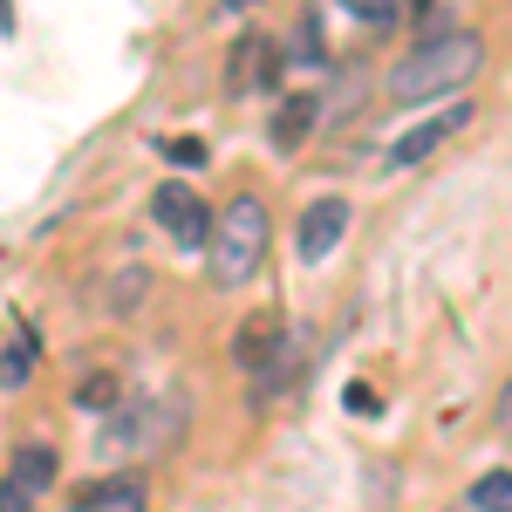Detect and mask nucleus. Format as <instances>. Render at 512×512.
<instances>
[{
	"mask_svg": "<svg viewBox=\"0 0 512 512\" xmlns=\"http://www.w3.org/2000/svg\"><path fill=\"white\" fill-rule=\"evenodd\" d=\"M465 117H472V103H451L444 117H424L417 130H403V137L390 144V164H424V158L437 151V144H444V137H451V130L465 123Z\"/></svg>",
	"mask_w": 512,
	"mask_h": 512,
	"instance_id": "obj_7",
	"label": "nucleus"
},
{
	"mask_svg": "<svg viewBox=\"0 0 512 512\" xmlns=\"http://www.w3.org/2000/svg\"><path fill=\"white\" fill-rule=\"evenodd\" d=\"M267 260V205L260 198H233L226 219H219V239H212V280L219 287H246Z\"/></svg>",
	"mask_w": 512,
	"mask_h": 512,
	"instance_id": "obj_2",
	"label": "nucleus"
},
{
	"mask_svg": "<svg viewBox=\"0 0 512 512\" xmlns=\"http://www.w3.org/2000/svg\"><path fill=\"white\" fill-rule=\"evenodd\" d=\"M164 158L178 164V171H198V164H205V144H198V137H171V144H164Z\"/></svg>",
	"mask_w": 512,
	"mask_h": 512,
	"instance_id": "obj_16",
	"label": "nucleus"
},
{
	"mask_svg": "<svg viewBox=\"0 0 512 512\" xmlns=\"http://www.w3.org/2000/svg\"><path fill=\"white\" fill-rule=\"evenodd\" d=\"M76 512H144V478H96V485H76Z\"/></svg>",
	"mask_w": 512,
	"mask_h": 512,
	"instance_id": "obj_8",
	"label": "nucleus"
},
{
	"mask_svg": "<svg viewBox=\"0 0 512 512\" xmlns=\"http://www.w3.org/2000/svg\"><path fill=\"white\" fill-rule=\"evenodd\" d=\"M28 362H35V342H28V335H21L14 349H0V390H21V383L35 376Z\"/></svg>",
	"mask_w": 512,
	"mask_h": 512,
	"instance_id": "obj_13",
	"label": "nucleus"
},
{
	"mask_svg": "<svg viewBox=\"0 0 512 512\" xmlns=\"http://www.w3.org/2000/svg\"><path fill=\"white\" fill-rule=\"evenodd\" d=\"M151 212H158V226L185 253H198L205 239H212V212H205V198L192 192V185H158V198H151Z\"/></svg>",
	"mask_w": 512,
	"mask_h": 512,
	"instance_id": "obj_3",
	"label": "nucleus"
},
{
	"mask_svg": "<svg viewBox=\"0 0 512 512\" xmlns=\"http://www.w3.org/2000/svg\"><path fill=\"white\" fill-rule=\"evenodd\" d=\"M0 512H35V499H28V492H14V485H0Z\"/></svg>",
	"mask_w": 512,
	"mask_h": 512,
	"instance_id": "obj_17",
	"label": "nucleus"
},
{
	"mask_svg": "<svg viewBox=\"0 0 512 512\" xmlns=\"http://www.w3.org/2000/svg\"><path fill=\"white\" fill-rule=\"evenodd\" d=\"M342 233H349V205H342V198H315V205L301 212L294 246H301V260H328V253L342 246Z\"/></svg>",
	"mask_w": 512,
	"mask_h": 512,
	"instance_id": "obj_5",
	"label": "nucleus"
},
{
	"mask_svg": "<svg viewBox=\"0 0 512 512\" xmlns=\"http://www.w3.org/2000/svg\"><path fill=\"white\" fill-rule=\"evenodd\" d=\"M485 62V41L472 28H451V35H431L403 69H390V103H431V96H458L465 82L478 76Z\"/></svg>",
	"mask_w": 512,
	"mask_h": 512,
	"instance_id": "obj_1",
	"label": "nucleus"
},
{
	"mask_svg": "<svg viewBox=\"0 0 512 512\" xmlns=\"http://www.w3.org/2000/svg\"><path fill=\"white\" fill-rule=\"evenodd\" d=\"M355 21H369V28H390L396 14H403V0H342Z\"/></svg>",
	"mask_w": 512,
	"mask_h": 512,
	"instance_id": "obj_15",
	"label": "nucleus"
},
{
	"mask_svg": "<svg viewBox=\"0 0 512 512\" xmlns=\"http://www.w3.org/2000/svg\"><path fill=\"white\" fill-rule=\"evenodd\" d=\"M14 492H28V499H41L48 485H55V451L48 444H21V458H14V478H7Z\"/></svg>",
	"mask_w": 512,
	"mask_h": 512,
	"instance_id": "obj_10",
	"label": "nucleus"
},
{
	"mask_svg": "<svg viewBox=\"0 0 512 512\" xmlns=\"http://www.w3.org/2000/svg\"><path fill=\"white\" fill-rule=\"evenodd\" d=\"M472 506L478 512H512V472H485L472 485Z\"/></svg>",
	"mask_w": 512,
	"mask_h": 512,
	"instance_id": "obj_12",
	"label": "nucleus"
},
{
	"mask_svg": "<svg viewBox=\"0 0 512 512\" xmlns=\"http://www.w3.org/2000/svg\"><path fill=\"white\" fill-rule=\"evenodd\" d=\"M499 424H512V390H506V396H499Z\"/></svg>",
	"mask_w": 512,
	"mask_h": 512,
	"instance_id": "obj_18",
	"label": "nucleus"
},
{
	"mask_svg": "<svg viewBox=\"0 0 512 512\" xmlns=\"http://www.w3.org/2000/svg\"><path fill=\"white\" fill-rule=\"evenodd\" d=\"M280 349H287V321H280L274 308H260V315L239 321V335H233V369H246V376H267V369H280Z\"/></svg>",
	"mask_w": 512,
	"mask_h": 512,
	"instance_id": "obj_4",
	"label": "nucleus"
},
{
	"mask_svg": "<svg viewBox=\"0 0 512 512\" xmlns=\"http://www.w3.org/2000/svg\"><path fill=\"white\" fill-rule=\"evenodd\" d=\"M315 117H321V96L294 89V96L280 103V117H274V151H301V144H308V130H315Z\"/></svg>",
	"mask_w": 512,
	"mask_h": 512,
	"instance_id": "obj_9",
	"label": "nucleus"
},
{
	"mask_svg": "<svg viewBox=\"0 0 512 512\" xmlns=\"http://www.w3.org/2000/svg\"><path fill=\"white\" fill-rule=\"evenodd\" d=\"M294 62H308V69H315V62H328V48H321V14H315V7L301 14V35H294Z\"/></svg>",
	"mask_w": 512,
	"mask_h": 512,
	"instance_id": "obj_14",
	"label": "nucleus"
},
{
	"mask_svg": "<svg viewBox=\"0 0 512 512\" xmlns=\"http://www.w3.org/2000/svg\"><path fill=\"white\" fill-rule=\"evenodd\" d=\"M233 89H280V41L274 35L233 41Z\"/></svg>",
	"mask_w": 512,
	"mask_h": 512,
	"instance_id": "obj_6",
	"label": "nucleus"
},
{
	"mask_svg": "<svg viewBox=\"0 0 512 512\" xmlns=\"http://www.w3.org/2000/svg\"><path fill=\"white\" fill-rule=\"evenodd\" d=\"M117 396H123V376H117V369H96V376H82V383H76V403H82V410H110Z\"/></svg>",
	"mask_w": 512,
	"mask_h": 512,
	"instance_id": "obj_11",
	"label": "nucleus"
},
{
	"mask_svg": "<svg viewBox=\"0 0 512 512\" xmlns=\"http://www.w3.org/2000/svg\"><path fill=\"white\" fill-rule=\"evenodd\" d=\"M226 7H233V14H246V7H260V0H226Z\"/></svg>",
	"mask_w": 512,
	"mask_h": 512,
	"instance_id": "obj_19",
	"label": "nucleus"
}]
</instances>
